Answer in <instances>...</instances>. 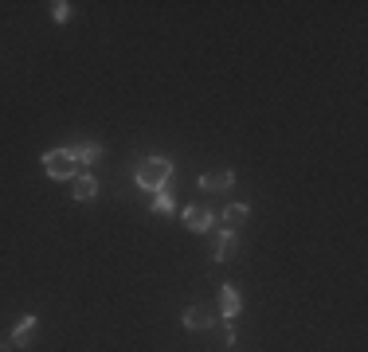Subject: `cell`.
I'll return each mask as SVG.
<instances>
[{
    "instance_id": "1",
    "label": "cell",
    "mask_w": 368,
    "mask_h": 352,
    "mask_svg": "<svg viewBox=\"0 0 368 352\" xmlns=\"http://www.w3.org/2000/svg\"><path fill=\"white\" fill-rule=\"evenodd\" d=\"M169 176H172L169 156H145V161L137 164V184L145 188V192H161V188L169 184Z\"/></svg>"
},
{
    "instance_id": "2",
    "label": "cell",
    "mask_w": 368,
    "mask_h": 352,
    "mask_svg": "<svg viewBox=\"0 0 368 352\" xmlns=\"http://www.w3.org/2000/svg\"><path fill=\"white\" fill-rule=\"evenodd\" d=\"M43 172H47L51 180H75L83 169L75 164L70 149H51V153H43Z\"/></svg>"
},
{
    "instance_id": "3",
    "label": "cell",
    "mask_w": 368,
    "mask_h": 352,
    "mask_svg": "<svg viewBox=\"0 0 368 352\" xmlns=\"http://www.w3.org/2000/svg\"><path fill=\"white\" fill-rule=\"evenodd\" d=\"M219 321V309L211 302H196L184 309V329L188 333H204V329H211Z\"/></svg>"
},
{
    "instance_id": "4",
    "label": "cell",
    "mask_w": 368,
    "mask_h": 352,
    "mask_svg": "<svg viewBox=\"0 0 368 352\" xmlns=\"http://www.w3.org/2000/svg\"><path fill=\"white\" fill-rule=\"evenodd\" d=\"M70 196H75L78 203H90V200H98V180H94L90 172H78V176L70 180Z\"/></svg>"
},
{
    "instance_id": "5",
    "label": "cell",
    "mask_w": 368,
    "mask_h": 352,
    "mask_svg": "<svg viewBox=\"0 0 368 352\" xmlns=\"http://www.w3.org/2000/svg\"><path fill=\"white\" fill-rule=\"evenodd\" d=\"M184 223H188V231H211L216 215H211V208H204V203H192V208H184Z\"/></svg>"
},
{
    "instance_id": "6",
    "label": "cell",
    "mask_w": 368,
    "mask_h": 352,
    "mask_svg": "<svg viewBox=\"0 0 368 352\" xmlns=\"http://www.w3.org/2000/svg\"><path fill=\"white\" fill-rule=\"evenodd\" d=\"M216 309H219V317H224V321H231L235 313L243 309L239 289H235V286H219V305H216Z\"/></svg>"
},
{
    "instance_id": "7",
    "label": "cell",
    "mask_w": 368,
    "mask_h": 352,
    "mask_svg": "<svg viewBox=\"0 0 368 352\" xmlns=\"http://www.w3.org/2000/svg\"><path fill=\"white\" fill-rule=\"evenodd\" d=\"M231 184H235V172L231 169H211V172H204V176H200L204 192H224V188H231Z\"/></svg>"
},
{
    "instance_id": "8",
    "label": "cell",
    "mask_w": 368,
    "mask_h": 352,
    "mask_svg": "<svg viewBox=\"0 0 368 352\" xmlns=\"http://www.w3.org/2000/svg\"><path fill=\"white\" fill-rule=\"evenodd\" d=\"M235 247H239L235 231H231V227H224V231H219V239H216V247H211V258H216V262H231Z\"/></svg>"
},
{
    "instance_id": "9",
    "label": "cell",
    "mask_w": 368,
    "mask_h": 352,
    "mask_svg": "<svg viewBox=\"0 0 368 352\" xmlns=\"http://www.w3.org/2000/svg\"><path fill=\"white\" fill-rule=\"evenodd\" d=\"M36 329H39V321L31 317V313H28V317H20V321H16V329H12V344H16V348H28V344L36 341Z\"/></svg>"
},
{
    "instance_id": "10",
    "label": "cell",
    "mask_w": 368,
    "mask_h": 352,
    "mask_svg": "<svg viewBox=\"0 0 368 352\" xmlns=\"http://www.w3.org/2000/svg\"><path fill=\"white\" fill-rule=\"evenodd\" d=\"M70 156H75V164L83 169V164H94L102 156V145H94V141H83V145L70 149Z\"/></svg>"
},
{
    "instance_id": "11",
    "label": "cell",
    "mask_w": 368,
    "mask_h": 352,
    "mask_svg": "<svg viewBox=\"0 0 368 352\" xmlns=\"http://www.w3.org/2000/svg\"><path fill=\"white\" fill-rule=\"evenodd\" d=\"M247 219H251V208H247V203H227V208H224V227H231V231H235L239 223H247Z\"/></svg>"
},
{
    "instance_id": "12",
    "label": "cell",
    "mask_w": 368,
    "mask_h": 352,
    "mask_svg": "<svg viewBox=\"0 0 368 352\" xmlns=\"http://www.w3.org/2000/svg\"><path fill=\"white\" fill-rule=\"evenodd\" d=\"M153 211H161V215H172V211H177V200H172V192H169V188L153 192Z\"/></svg>"
},
{
    "instance_id": "13",
    "label": "cell",
    "mask_w": 368,
    "mask_h": 352,
    "mask_svg": "<svg viewBox=\"0 0 368 352\" xmlns=\"http://www.w3.org/2000/svg\"><path fill=\"white\" fill-rule=\"evenodd\" d=\"M51 16H55V23H67V20H70V4H67V0H55V4H51Z\"/></svg>"
},
{
    "instance_id": "14",
    "label": "cell",
    "mask_w": 368,
    "mask_h": 352,
    "mask_svg": "<svg viewBox=\"0 0 368 352\" xmlns=\"http://www.w3.org/2000/svg\"><path fill=\"white\" fill-rule=\"evenodd\" d=\"M0 352H8V348H4V344H0Z\"/></svg>"
}]
</instances>
